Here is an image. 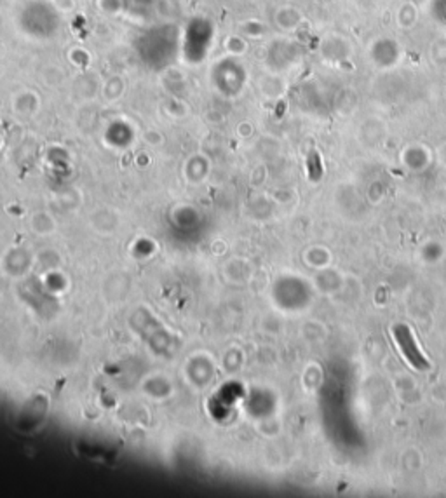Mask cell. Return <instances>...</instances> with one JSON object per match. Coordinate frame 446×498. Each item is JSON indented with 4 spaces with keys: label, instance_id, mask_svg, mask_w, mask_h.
<instances>
[{
    "label": "cell",
    "instance_id": "1",
    "mask_svg": "<svg viewBox=\"0 0 446 498\" xmlns=\"http://www.w3.org/2000/svg\"><path fill=\"white\" fill-rule=\"evenodd\" d=\"M394 338H396L403 355L408 359V362H410L415 369H422V371H425V369L431 368L429 361L424 357L420 348H418L410 327L404 326V324H397V326L394 327Z\"/></svg>",
    "mask_w": 446,
    "mask_h": 498
}]
</instances>
